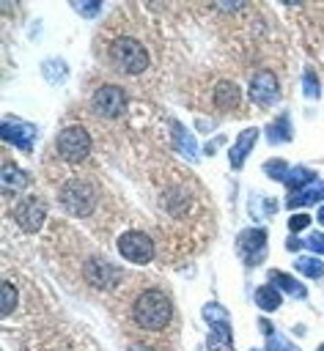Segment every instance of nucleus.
<instances>
[{
	"instance_id": "nucleus-1",
	"label": "nucleus",
	"mask_w": 324,
	"mask_h": 351,
	"mask_svg": "<svg viewBox=\"0 0 324 351\" xmlns=\"http://www.w3.org/2000/svg\"><path fill=\"white\" fill-rule=\"evenodd\" d=\"M173 318V302L165 291L148 288L135 299V324L146 332H162Z\"/></svg>"
},
{
	"instance_id": "nucleus-2",
	"label": "nucleus",
	"mask_w": 324,
	"mask_h": 351,
	"mask_svg": "<svg viewBox=\"0 0 324 351\" xmlns=\"http://www.w3.org/2000/svg\"><path fill=\"white\" fill-rule=\"evenodd\" d=\"M107 60L115 71L121 74H140L151 66V58H148V49L137 41V38H129V36H121L115 41H110L107 47Z\"/></svg>"
},
{
	"instance_id": "nucleus-3",
	"label": "nucleus",
	"mask_w": 324,
	"mask_h": 351,
	"mask_svg": "<svg viewBox=\"0 0 324 351\" xmlns=\"http://www.w3.org/2000/svg\"><path fill=\"white\" fill-rule=\"evenodd\" d=\"M60 203L69 214L74 217H88L93 211V203H96V192L88 181L82 178H71L60 186Z\"/></svg>"
},
{
	"instance_id": "nucleus-4",
	"label": "nucleus",
	"mask_w": 324,
	"mask_h": 351,
	"mask_svg": "<svg viewBox=\"0 0 324 351\" xmlns=\"http://www.w3.org/2000/svg\"><path fill=\"white\" fill-rule=\"evenodd\" d=\"M55 148H58L60 159H66V162H82L91 154V134L82 126H66L58 134Z\"/></svg>"
},
{
	"instance_id": "nucleus-5",
	"label": "nucleus",
	"mask_w": 324,
	"mask_h": 351,
	"mask_svg": "<svg viewBox=\"0 0 324 351\" xmlns=\"http://www.w3.org/2000/svg\"><path fill=\"white\" fill-rule=\"evenodd\" d=\"M126 101L129 99H126V90L121 85H102V88H96L91 107L104 118H118L126 110Z\"/></svg>"
},
{
	"instance_id": "nucleus-6",
	"label": "nucleus",
	"mask_w": 324,
	"mask_h": 351,
	"mask_svg": "<svg viewBox=\"0 0 324 351\" xmlns=\"http://www.w3.org/2000/svg\"><path fill=\"white\" fill-rule=\"evenodd\" d=\"M118 252L132 263H148L154 258V241L143 230H129L118 239Z\"/></svg>"
},
{
	"instance_id": "nucleus-7",
	"label": "nucleus",
	"mask_w": 324,
	"mask_h": 351,
	"mask_svg": "<svg viewBox=\"0 0 324 351\" xmlns=\"http://www.w3.org/2000/svg\"><path fill=\"white\" fill-rule=\"evenodd\" d=\"M14 219L25 233H36L47 219V206L38 197H22L14 206Z\"/></svg>"
},
{
	"instance_id": "nucleus-8",
	"label": "nucleus",
	"mask_w": 324,
	"mask_h": 351,
	"mask_svg": "<svg viewBox=\"0 0 324 351\" xmlns=\"http://www.w3.org/2000/svg\"><path fill=\"white\" fill-rule=\"evenodd\" d=\"M277 96H280V82H277V77H275L269 69L255 71L253 80H250V99H253L258 107H269V104L277 101Z\"/></svg>"
},
{
	"instance_id": "nucleus-9",
	"label": "nucleus",
	"mask_w": 324,
	"mask_h": 351,
	"mask_svg": "<svg viewBox=\"0 0 324 351\" xmlns=\"http://www.w3.org/2000/svg\"><path fill=\"white\" fill-rule=\"evenodd\" d=\"M85 277H88V282L93 288H113L121 280V269L118 266H110L104 261H88L85 263Z\"/></svg>"
},
{
	"instance_id": "nucleus-10",
	"label": "nucleus",
	"mask_w": 324,
	"mask_h": 351,
	"mask_svg": "<svg viewBox=\"0 0 324 351\" xmlns=\"http://www.w3.org/2000/svg\"><path fill=\"white\" fill-rule=\"evenodd\" d=\"M0 134H3L8 143H14L16 148L30 151V148H33L36 129H33L30 123H22V121H14V118H5V121H3V126H0Z\"/></svg>"
},
{
	"instance_id": "nucleus-11",
	"label": "nucleus",
	"mask_w": 324,
	"mask_h": 351,
	"mask_svg": "<svg viewBox=\"0 0 324 351\" xmlns=\"http://www.w3.org/2000/svg\"><path fill=\"white\" fill-rule=\"evenodd\" d=\"M239 247H242V252L247 255V263H250V266L258 263V258L266 252V230H261V228H247V230H242V233H239Z\"/></svg>"
},
{
	"instance_id": "nucleus-12",
	"label": "nucleus",
	"mask_w": 324,
	"mask_h": 351,
	"mask_svg": "<svg viewBox=\"0 0 324 351\" xmlns=\"http://www.w3.org/2000/svg\"><path fill=\"white\" fill-rule=\"evenodd\" d=\"M255 140H258V129H244L242 134H239V140L233 143V148H231V167H242L244 165V159H247V154H250V148L255 145Z\"/></svg>"
},
{
	"instance_id": "nucleus-13",
	"label": "nucleus",
	"mask_w": 324,
	"mask_h": 351,
	"mask_svg": "<svg viewBox=\"0 0 324 351\" xmlns=\"http://www.w3.org/2000/svg\"><path fill=\"white\" fill-rule=\"evenodd\" d=\"M214 104L220 110H236L242 104V90L233 82H217V88H214Z\"/></svg>"
},
{
	"instance_id": "nucleus-14",
	"label": "nucleus",
	"mask_w": 324,
	"mask_h": 351,
	"mask_svg": "<svg viewBox=\"0 0 324 351\" xmlns=\"http://www.w3.org/2000/svg\"><path fill=\"white\" fill-rule=\"evenodd\" d=\"M0 184L5 192H22L27 186V173H22L16 165L5 162L3 165V173H0Z\"/></svg>"
},
{
	"instance_id": "nucleus-15",
	"label": "nucleus",
	"mask_w": 324,
	"mask_h": 351,
	"mask_svg": "<svg viewBox=\"0 0 324 351\" xmlns=\"http://www.w3.org/2000/svg\"><path fill=\"white\" fill-rule=\"evenodd\" d=\"M321 197H324V181H313L310 186H305V189L294 192V195L286 200V206H288V208L310 206V203H316V200H321Z\"/></svg>"
},
{
	"instance_id": "nucleus-16",
	"label": "nucleus",
	"mask_w": 324,
	"mask_h": 351,
	"mask_svg": "<svg viewBox=\"0 0 324 351\" xmlns=\"http://www.w3.org/2000/svg\"><path fill=\"white\" fill-rule=\"evenodd\" d=\"M269 280H272L280 291H286L288 296H294V299H305V296H308V288L299 285L294 277H288V274H283V271H269Z\"/></svg>"
},
{
	"instance_id": "nucleus-17",
	"label": "nucleus",
	"mask_w": 324,
	"mask_h": 351,
	"mask_svg": "<svg viewBox=\"0 0 324 351\" xmlns=\"http://www.w3.org/2000/svg\"><path fill=\"white\" fill-rule=\"evenodd\" d=\"M173 140H176V145H178V151H181L184 156H189V159L198 156V143H195V137H192L181 123H173Z\"/></svg>"
},
{
	"instance_id": "nucleus-18",
	"label": "nucleus",
	"mask_w": 324,
	"mask_h": 351,
	"mask_svg": "<svg viewBox=\"0 0 324 351\" xmlns=\"http://www.w3.org/2000/svg\"><path fill=\"white\" fill-rule=\"evenodd\" d=\"M209 351H233L228 324H214V329L209 335Z\"/></svg>"
},
{
	"instance_id": "nucleus-19",
	"label": "nucleus",
	"mask_w": 324,
	"mask_h": 351,
	"mask_svg": "<svg viewBox=\"0 0 324 351\" xmlns=\"http://www.w3.org/2000/svg\"><path fill=\"white\" fill-rule=\"evenodd\" d=\"M294 269L302 271L305 277H313V280H319V277L324 274V263H321V258H313V255H299V258L294 261Z\"/></svg>"
},
{
	"instance_id": "nucleus-20",
	"label": "nucleus",
	"mask_w": 324,
	"mask_h": 351,
	"mask_svg": "<svg viewBox=\"0 0 324 351\" xmlns=\"http://www.w3.org/2000/svg\"><path fill=\"white\" fill-rule=\"evenodd\" d=\"M255 302H258V307H261V310L272 313V310H277V307H280V293H277L272 285H261V288L255 291Z\"/></svg>"
},
{
	"instance_id": "nucleus-21",
	"label": "nucleus",
	"mask_w": 324,
	"mask_h": 351,
	"mask_svg": "<svg viewBox=\"0 0 324 351\" xmlns=\"http://www.w3.org/2000/svg\"><path fill=\"white\" fill-rule=\"evenodd\" d=\"M313 170H308V167H291L288 170V176H286V186L288 189H294V192H299V186H308L310 181H313Z\"/></svg>"
},
{
	"instance_id": "nucleus-22",
	"label": "nucleus",
	"mask_w": 324,
	"mask_h": 351,
	"mask_svg": "<svg viewBox=\"0 0 324 351\" xmlns=\"http://www.w3.org/2000/svg\"><path fill=\"white\" fill-rule=\"evenodd\" d=\"M266 132H269V140H272V143L291 140V123H288V118H286V115H280L275 123H269V126H266Z\"/></svg>"
},
{
	"instance_id": "nucleus-23",
	"label": "nucleus",
	"mask_w": 324,
	"mask_h": 351,
	"mask_svg": "<svg viewBox=\"0 0 324 351\" xmlns=\"http://www.w3.org/2000/svg\"><path fill=\"white\" fill-rule=\"evenodd\" d=\"M203 318L214 326V324H228V313L220 307V304H214V302H209L206 307H203Z\"/></svg>"
},
{
	"instance_id": "nucleus-24",
	"label": "nucleus",
	"mask_w": 324,
	"mask_h": 351,
	"mask_svg": "<svg viewBox=\"0 0 324 351\" xmlns=\"http://www.w3.org/2000/svg\"><path fill=\"white\" fill-rule=\"evenodd\" d=\"M264 173H266V176H272V178H277V181H286V176H288V170H286V162H283V159H269V162L264 165Z\"/></svg>"
},
{
	"instance_id": "nucleus-25",
	"label": "nucleus",
	"mask_w": 324,
	"mask_h": 351,
	"mask_svg": "<svg viewBox=\"0 0 324 351\" xmlns=\"http://www.w3.org/2000/svg\"><path fill=\"white\" fill-rule=\"evenodd\" d=\"M16 307V288L11 282H3V313L8 315Z\"/></svg>"
},
{
	"instance_id": "nucleus-26",
	"label": "nucleus",
	"mask_w": 324,
	"mask_h": 351,
	"mask_svg": "<svg viewBox=\"0 0 324 351\" xmlns=\"http://www.w3.org/2000/svg\"><path fill=\"white\" fill-rule=\"evenodd\" d=\"M44 74H47V80L58 82V80L66 74V66H63L60 60H49V63H44Z\"/></svg>"
},
{
	"instance_id": "nucleus-27",
	"label": "nucleus",
	"mask_w": 324,
	"mask_h": 351,
	"mask_svg": "<svg viewBox=\"0 0 324 351\" xmlns=\"http://www.w3.org/2000/svg\"><path fill=\"white\" fill-rule=\"evenodd\" d=\"M266 351H299L291 340H286V337H269V343H266Z\"/></svg>"
},
{
	"instance_id": "nucleus-28",
	"label": "nucleus",
	"mask_w": 324,
	"mask_h": 351,
	"mask_svg": "<svg viewBox=\"0 0 324 351\" xmlns=\"http://www.w3.org/2000/svg\"><path fill=\"white\" fill-rule=\"evenodd\" d=\"M305 96L308 99H319V82H316V74L313 71L305 74Z\"/></svg>"
},
{
	"instance_id": "nucleus-29",
	"label": "nucleus",
	"mask_w": 324,
	"mask_h": 351,
	"mask_svg": "<svg viewBox=\"0 0 324 351\" xmlns=\"http://www.w3.org/2000/svg\"><path fill=\"white\" fill-rule=\"evenodd\" d=\"M310 225V214H294L291 219H288V228L297 233V230H302V228H308Z\"/></svg>"
},
{
	"instance_id": "nucleus-30",
	"label": "nucleus",
	"mask_w": 324,
	"mask_h": 351,
	"mask_svg": "<svg viewBox=\"0 0 324 351\" xmlns=\"http://www.w3.org/2000/svg\"><path fill=\"white\" fill-rule=\"evenodd\" d=\"M305 244H308L310 250H316V252H324V233H310Z\"/></svg>"
},
{
	"instance_id": "nucleus-31",
	"label": "nucleus",
	"mask_w": 324,
	"mask_h": 351,
	"mask_svg": "<svg viewBox=\"0 0 324 351\" xmlns=\"http://www.w3.org/2000/svg\"><path fill=\"white\" fill-rule=\"evenodd\" d=\"M74 8H77L80 14H96V11H99V3H91V5H82V3H74Z\"/></svg>"
},
{
	"instance_id": "nucleus-32",
	"label": "nucleus",
	"mask_w": 324,
	"mask_h": 351,
	"mask_svg": "<svg viewBox=\"0 0 324 351\" xmlns=\"http://www.w3.org/2000/svg\"><path fill=\"white\" fill-rule=\"evenodd\" d=\"M258 326H261V332H264V335H269V337H272V324H269V321H264V318H261V324H258Z\"/></svg>"
},
{
	"instance_id": "nucleus-33",
	"label": "nucleus",
	"mask_w": 324,
	"mask_h": 351,
	"mask_svg": "<svg viewBox=\"0 0 324 351\" xmlns=\"http://www.w3.org/2000/svg\"><path fill=\"white\" fill-rule=\"evenodd\" d=\"M286 247H288V250H299V247H302V241H299V239H288V241H286Z\"/></svg>"
},
{
	"instance_id": "nucleus-34",
	"label": "nucleus",
	"mask_w": 324,
	"mask_h": 351,
	"mask_svg": "<svg viewBox=\"0 0 324 351\" xmlns=\"http://www.w3.org/2000/svg\"><path fill=\"white\" fill-rule=\"evenodd\" d=\"M129 351H151V348H146V346H132Z\"/></svg>"
},
{
	"instance_id": "nucleus-35",
	"label": "nucleus",
	"mask_w": 324,
	"mask_h": 351,
	"mask_svg": "<svg viewBox=\"0 0 324 351\" xmlns=\"http://www.w3.org/2000/svg\"><path fill=\"white\" fill-rule=\"evenodd\" d=\"M319 222H321V225H324V206H321V208H319Z\"/></svg>"
},
{
	"instance_id": "nucleus-36",
	"label": "nucleus",
	"mask_w": 324,
	"mask_h": 351,
	"mask_svg": "<svg viewBox=\"0 0 324 351\" xmlns=\"http://www.w3.org/2000/svg\"><path fill=\"white\" fill-rule=\"evenodd\" d=\"M319 351H324V346H321V348H319Z\"/></svg>"
}]
</instances>
